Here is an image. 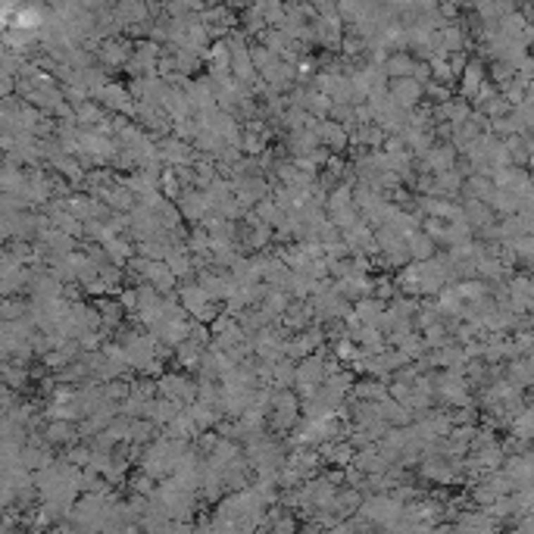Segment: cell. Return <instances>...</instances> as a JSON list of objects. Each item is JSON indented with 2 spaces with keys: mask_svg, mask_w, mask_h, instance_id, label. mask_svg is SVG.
Segmentation results:
<instances>
[{
  "mask_svg": "<svg viewBox=\"0 0 534 534\" xmlns=\"http://www.w3.org/2000/svg\"><path fill=\"white\" fill-rule=\"evenodd\" d=\"M328 378V369H325V359L319 353H309V356L297 359V378H294V391L300 397H313L325 385Z\"/></svg>",
  "mask_w": 534,
  "mask_h": 534,
  "instance_id": "6da1fadb",
  "label": "cell"
},
{
  "mask_svg": "<svg viewBox=\"0 0 534 534\" xmlns=\"http://www.w3.org/2000/svg\"><path fill=\"white\" fill-rule=\"evenodd\" d=\"M156 381H160V394H163V397H172V400H182L185 406H187V403H194V400H197L200 381H194L191 375H187V369H185V372H163Z\"/></svg>",
  "mask_w": 534,
  "mask_h": 534,
  "instance_id": "7a4b0ae2",
  "label": "cell"
},
{
  "mask_svg": "<svg viewBox=\"0 0 534 534\" xmlns=\"http://www.w3.org/2000/svg\"><path fill=\"white\" fill-rule=\"evenodd\" d=\"M178 206H182V216L187 222H194V225H200V222L206 219L209 213H213V204H209L206 191L204 187H185L182 197L175 200Z\"/></svg>",
  "mask_w": 534,
  "mask_h": 534,
  "instance_id": "3957f363",
  "label": "cell"
},
{
  "mask_svg": "<svg viewBox=\"0 0 534 534\" xmlns=\"http://www.w3.org/2000/svg\"><path fill=\"white\" fill-rule=\"evenodd\" d=\"M335 291L350 303H356L359 297H372L375 294V278H369V272H350V275L335 281Z\"/></svg>",
  "mask_w": 534,
  "mask_h": 534,
  "instance_id": "277c9868",
  "label": "cell"
},
{
  "mask_svg": "<svg viewBox=\"0 0 534 534\" xmlns=\"http://www.w3.org/2000/svg\"><path fill=\"white\" fill-rule=\"evenodd\" d=\"M141 278L150 281V285H154L160 294H172V291L178 287V281H182V278L175 275V272L169 269V263H166V259H147V266H144Z\"/></svg>",
  "mask_w": 534,
  "mask_h": 534,
  "instance_id": "5b68a950",
  "label": "cell"
},
{
  "mask_svg": "<svg viewBox=\"0 0 534 534\" xmlns=\"http://www.w3.org/2000/svg\"><path fill=\"white\" fill-rule=\"evenodd\" d=\"M316 135H319V144H325L331 154H344L350 147V128L335 119H322L316 125Z\"/></svg>",
  "mask_w": 534,
  "mask_h": 534,
  "instance_id": "8992f818",
  "label": "cell"
},
{
  "mask_svg": "<svg viewBox=\"0 0 534 534\" xmlns=\"http://www.w3.org/2000/svg\"><path fill=\"white\" fill-rule=\"evenodd\" d=\"M44 437L50 447H72L82 441V431H78V422H69V418H47Z\"/></svg>",
  "mask_w": 534,
  "mask_h": 534,
  "instance_id": "52a82bcc",
  "label": "cell"
},
{
  "mask_svg": "<svg viewBox=\"0 0 534 534\" xmlns=\"http://www.w3.org/2000/svg\"><path fill=\"white\" fill-rule=\"evenodd\" d=\"M319 453H322V463H325V466H341V468L353 466V459H356V447H353L347 437L322 441L319 444Z\"/></svg>",
  "mask_w": 534,
  "mask_h": 534,
  "instance_id": "ba28073f",
  "label": "cell"
},
{
  "mask_svg": "<svg viewBox=\"0 0 534 534\" xmlns=\"http://www.w3.org/2000/svg\"><path fill=\"white\" fill-rule=\"evenodd\" d=\"M316 322V309L309 300H291V306L281 313V328L285 331H303Z\"/></svg>",
  "mask_w": 534,
  "mask_h": 534,
  "instance_id": "9c48e42d",
  "label": "cell"
},
{
  "mask_svg": "<svg viewBox=\"0 0 534 534\" xmlns=\"http://www.w3.org/2000/svg\"><path fill=\"white\" fill-rule=\"evenodd\" d=\"M135 94L125 91V85L119 82H106L104 94H100V104L104 110H113V113H125V116H135Z\"/></svg>",
  "mask_w": 534,
  "mask_h": 534,
  "instance_id": "30bf717a",
  "label": "cell"
},
{
  "mask_svg": "<svg viewBox=\"0 0 534 534\" xmlns=\"http://www.w3.org/2000/svg\"><path fill=\"white\" fill-rule=\"evenodd\" d=\"M391 94H394V100L403 106V110H416L418 100H422V94H425V85L418 82V78H413V75H403V78H394L391 82Z\"/></svg>",
  "mask_w": 534,
  "mask_h": 534,
  "instance_id": "8fae6325",
  "label": "cell"
},
{
  "mask_svg": "<svg viewBox=\"0 0 534 534\" xmlns=\"http://www.w3.org/2000/svg\"><path fill=\"white\" fill-rule=\"evenodd\" d=\"M353 466H359L366 475H378V472H387V466H391V459L381 453L378 444H366L356 450V459H353Z\"/></svg>",
  "mask_w": 534,
  "mask_h": 534,
  "instance_id": "7c38bea8",
  "label": "cell"
},
{
  "mask_svg": "<svg viewBox=\"0 0 534 534\" xmlns=\"http://www.w3.org/2000/svg\"><path fill=\"white\" fill-rule=\"evenodd\" d=\"M468 225L475 228V232H488L490 222H494V206L488 204V200H478V197H466V206H463Z\"/></svg>",
  "mask_w": 534,
  "mask_h": 534,
  "instance_id": "4fadbf2b",
  "label": "cell"
},
{
  "mask_svg": "<svg viewBox=\"0 0 534 534\" xmlns=\"http://www.w3.org/2000/svg\"><path fill=\"white\" fill-rule=\"evenodd\" d=\"M285 147L291 156H306L319 147V135L309 132V128H291V132L285 135Z\"/></svg>",
  "mask_w": 534,
  "mask_h": 534,
  "instance_id": "5bb4252c",
  "label": "cell"
},
{
  "mask_svg": "<svg viewBox=\"0 0 534 534\" xmlns=\"http://www.w3.org/2000/svg\"><path fill=\"white\" fill-rule=\"evenodd\" d=\"M237 457H244V447L241 441H235V437H219V444H216V450L206 457V466H213V468H225L228 463H235Z\"/></svg>",
  "mask_w": 534,
  "mask_h": 534,
  "instance_id": "9a60e30c",
  "label": "cell"
},
{
  "mask_svg": "<svg viewBox=\"0 0 534 534\" xmlns=\"http://www.w3.org/2000/svg\"><path fill=\"white\" fill-rule=\"evenodd\" d=\"M353 309H356L359 322L363 325H381V319H385V309H387V300L381 297H359L356 303H353Z\"/></svg>",
  "mask_w": 534,
  "mask_h": 534,
  "instance_id": "2e32d148",
  "label": "cell"
},
{
  "mask_svg": "<svg viewBox=\"0 0 534 534\" xmlns=\"http://www.w3.org/2000/svg\"><path fill=\"white\" fill-rule=\"evenodd\" d=\"M104 247H106V254H110V263H116V266H128V259H132L138 250H135V244H132V235H110L104 241Z\"/></svg>",
  "mask_w": 534,
  "mask_h": 534,
  "instance_id": "e0dca14e",
  "label": "cell"
},
{
  "mask_svg": "<svg viewBox=\"0 0 534 534\" xmlns=\"http://www.w3.org/2000/svg\"><path fill=\"white\" fill-rule=\"evenodd\" d=\"M509 472V478L516 481V488H534V453L531 457H512L507 466H503Z\"/></svg>",
  "mask_w": 534,
  "mask_h": 534,
  "instance_id": "ac0fdd59",
  "label": "cell"
},
{
  "mask_svg": "<svg viewBox=\"0 0 534 534\" xmlns=\"http://www.w3.org/2000/svg\"><path fill=\"white\" fill-rule=\"evenodd\" d=\"M457 154L459 150L453 147L450 141H441V144H435V147L425 154V163H428L431 172H444V169H453V166H457Z\"/></svg>",
  "mask_w": 534,
  "mask_h": 534,
  "instance_id": "d6986e66",
  "label": "cell"
},
{
  "mask_svg": "<svg viewBox=\"0 0 534 534\" xmlns=\"http://www.w3.org/2000/svg\"><path fill=\"white\" fill-rule=\"evenodd\" d=\"M178 297H182V303H185V309H187V313H197V309L200 306H206V303L209 300H213V297H209V294H206V287L204 285H200V281L197 278H187L185 281V285H178Z\"/></svg>",
  "mask_w": 534,
  "mask_h": 534,
  "instance_id": "ffe728a7",
  "label": "cell"
},
{
  "mask_svg": "<svg viewBox=\"0 0 534 534\" xmlns=\"http://www.w3.org/2000/svg\"><path fill=\"white\" fill-rule=\"evenodd\" d=\"M350 397H363V400H385V397H391V391H387V381H385V378L363 375V378H356V385H353V394H350Z\"/></svg>",
  "mask_w": 534,
  "mask_h": 534,
  "instance_id": "44dd1931",
  "label": "cell"
},
{
  "mask_svg": "<svg viewBox=\"0 0 534 534\" xmlns=\"http://www.w3.org/2000/svg\"><path fill=\"white\" fill-rule=\"evenodd\" d=\"M397 285H400V294H409V297H422V263L413 259L400 269L397 275Z\"/></svg>",
  "mask_w": 534,
  "mask_h": 534,
  "instance_id": "7402d4cb",
  "label": "cell"
},
{
  "mask_svg": "<svg viewBox=\"0 0 534 534\" xmlns=\"http://www.w3.org/2000/svg\"><path fill=\"white\" fill-rule=\"evenodd\" d=\"M463 185H466V178L457 166L444 169V172H435V194H441V197H457V194L463 191Z\"/></svg>",
  "mask_w": 534,
  "mask_h": 534,
  "instance_id": "603a6c76",
  "label": "cell"
},
{
  "mask_svg": "<svg viewBox=\"0 0 534 534\" xmlns=\"http://www.w3.org/2000/svg\"><path fill=\"white\" fill-rule=\"evenodd\" d=\"M204 344L200 341H194V337H187V341H182L175 347V359H178V366L187 372H197V366H200V359H204Z\"/></svg>",
  "mask_w": 534,
  "mask_h": 534,
  "instance_id": "cb8c5ba5",
  "label": "cell"
},
{
  "mask_svg": "<svg viewBox=\"0 0 534 534\" xmlns=\"http://www.w3.org/2000/svg\"><path fill=\"white\" fill-rule=\"evenodd\" d=\"M272 141V128H247L244 125V135H241V150L250 156H259Z\"/></svg>",
  "mask_w": 534,
  "mask_h": 534,
  "instance_id": "d4e9b609",
  "label": "cell"
},
{
  "mask_svg": "<svg viewBox=\"0 0 534 534\" xmlns=\"http://www.w3.org/2000/svg\"><path fill=\"white\" fill-rule=\"evenodd\" d=\"M490 206L500 216H516V213H522V194L509 191V187H497L494 197H490Z\"/></svg>",
  "mask_w": 534,
  "mask_h": 534,
  "instance_id": "484cf974",
  "label": "cell"
},
{
  "mask_svg": "<svg viewBox=\"0 0 534 534\" xmlns=\"http://www.w3.org/2000/svg\"><path fill=\"white\" fill-rule=\"evenodd\" d=\"M300 413L303 409H297V406H275L269 413V428L275 431V435H287V431L300 422Z\"/></svg>",
  "mask_w": 534,
  "mask_h": 534,
  "instance_id": "4316f807",
  "label": "cell"
},
{
  "mask_svg": "<svg viewBox=\"0 0 534 534\" xmlns=\"http://www.w3.org/2000/svg\"><path fill=\"white\" fill-rule=\"evenodd\" d=\"M406 241H409V254H413V259H418V263H422V259H431L435 256V250H437V241L425 232V228L413 232Z\"/></svg>",
  "mask_w": 534,
  "mask_h": 534,
  "instance_id": "83f0119b",
  "label": "cell"
},
{
  "mask_svg": "<svg viewBox=\"0 0 534 534\" xmlns=\"http://www.w3.org/2000/svg\"><path fill=\"white\" fill-rule=\"evenodd\" d=\"M0 191H6V194H23V191H25V166L6 163V166H4V175H0Z\"/></svg>",
  "mask_w": 534,
  "mask_h": 534,
  "instance_id": "f1b7e54d",
  "label": "cell"
},
{
  "mask_svg": "<svg viewBox=\"0 0 534 534\" xmlns=\"http://www.w3.org/2000/svg\"><path fill=\"white\" fill-rule=\"evenodd\" d=\"M422 337H425V344H428V350H437L453 341V328L447 325L444 319H437V322H431L428 328H422Z\"/></svg>",
  "mask_w": 534,
  "mask_h": 534,
  "instance_id": "f546056e",
  "label": "cell"
},
{
  "mask_svg": "<svg viewBox=\"0 0 534 534\" xmlns=\"http://www.w3.org/2000/svg\"><path fill=\"white\" fill-rule=\"evenodd\" d=\"M200 125V122H197ZM225 144V138H222L216 128H209V125H200L197 128V138H194V147L200 150V154H209V156H216L219 154V147Z\"/></svg>",
  "mask_w": 534,
  "mask_h": 534,
  "instance_id": "4dcf8cb0",
  "label": "cell"
},
{
  "mask_svg": "<svg viewBox=\"0 0 534 534\" xmlns=\"http://www.w3.org/2000/svg\"><path fill=\"white\" fill-rule=\"evenodd\" d=\"M28 378H32L28 366L13 363V359H6V363H4V385L6 387H13V391H23V387L28 385Z\"/></svg>",
  "mask_w": 534,
  "mask_h": 534,
  "instance_id": "1f68e13d",
  "label": "cell"
},
{
  "mask_svg": "<svg viewBox=\"0 0 534 534\" xmlns=\"http://www.w3.org/2000/svg\"><path fill=\"white\" fill-rule=\"evenodd\" d=\"M104 106V104H100ZM94 100H85V104H78L75 106V119H78V125L82 128H94V125H100V122L106 119V110H100Z\"/></svg>",
  "mask_w": 534,
  "mask_h": 534,
  "instance_id": "d6a6232c",
  "label": "cell"
},
{
  "mask_svg": "<svg viewBox=\"0 0 534 534\" xmlns=\"http://www.w3.org/2000/svg\"><path fill=\"white\" fill-rule=\"evenodd\" d=\"M291 300H294V297H291V291H281V287H269V294L263 297V303H259V306L269 309L272 316H278V319H281V313H285V309L291 306Z\"/></svg>",
  "mask_w": 534,
  "mask_h": 534,
  "instance_id": "836d02e7",
  "label": "cell"
},
{
  "mask_svg": "<svg viewBox=\"0 0 534 534\" xmlns=\"http://www.w3.org/2000/svg\"><path fill=\"white\" fill-rule=\"evenodd\" d=\"M509 381L519 387H531L534 385V366L528 363V359H512L509 363Z\"/></svg>",
  "mask_w": 534,
  "mask_h": 534,
  "instance_id": "e575fe53",
  "label": "cell"
},
{
  "mask_svg": "<svg viewBox=\"0 0 534 534\" xmlns=\"http://www.w3.org/2000/svg\"><path fill=\"white\" fill-rule=\"evenodd\" d=\"M28 309H32V300L25 297H4V306H0V319L10 322V319H25Z\"/></svg>",
  "mask_w": 534,
  "mask_h": 534,
  "instance_id": "d590c367",
  "label": "cell"
},
{
  "mask_svg": "<svg viewBox=\"0 0 534 534\" xmlns=\"http://www.w3.org/2000/svg\"><path fill=\"white\" fill-rule=\"evenodd\" d=\"M328 219L335 222L341 232H347V228L356 225L363 216H359V206H356V204H350V206H341V209H328Z\"/></svg>",
  "mask_w": 534,
  "mask_h": 534,
  "instance_id": "8d00e7d4",
  "label": "cell"
},
{
  "mask_svg": "<svg viewBox=\"0 0 534 534\" xmlns=\"http://www.w3.org/2000/svg\"><path fill=\"white\" fill-rule=\"evenodd\" d=\"M313 287H316V278L309 275L306 269L294 272V281H291V297L294 300H309L313 297Z\"/></svg>",
  "mask_w": 534,
  "mask_h": 534,
  "instance_id": "74e56055",
  "label": "cell"
},
{
  "mask_svg": "<svg viewBox=\"0 0 534 534\" xmlns=\"http://www.w3.org/2000/svg\"><path fill=\"white\" fill-rule=\"evenodd\" d=\"M135 250H138L141 256H147V259H166L169 244H166L163 237H147V241H135Z\"/></svg>",
  "mask_w": 534,
  "mask_h": 534,
  "instance_id": "f35d334b",
  "label": "cell"
},
{
  "mask_svg": "<svg viewBox=\"0 0 534 534\" xmlns=\"http://www.w3.org/2000/svg\"><path fill=\"white\" fill-rule=\"evenodd\" d=\"M350 204H353V182H341L337 187L328 191L325 209H341V206H350Z\"/></svg>",
  "mask_w": 534,
  "mask_h": 534,
  "instance_id": "ab89813d",
  "label": "cell"
},
{
  "mask_svg": "<svg viewBox=\"0 0 534 534\" xmlns=\"http://www.w3.org/2000/svg\"><path fill=\"white\" fill-rule=\"evenodd\" d=\"M425 232L435 237L437 244H447L450 247V222L437 219V216H425Z\"/></svg>",
  "mask_w": 534,
  "mask_h": 534,
  "instance_id": "60d3db41",
  "label": "cell"
},
{
  "mask_svg": "<svg viewBox=\"0 0 534 534\" xmlns=\"http://www.w3.org/2000/svg\"><path fill=\"white\" fill-rule=\"evenodd\" d=\"M507 147H509L512 163H516V166H522V163L531 160V147H528V141H525V135H509Z\"/></svg>",
  "mask_w": 534,
  "mask_h": 534,
  "instance_id": "b9f144b4",
  "label": "cell"
},
{
  "mask_svg": "<svg viewBox=\"0 0 534 534\" xmlns=\"http://www.w3.org/2000/svg\"><path fill=\"white\" fill-rule=\"evenodd\" d=\"M385 69H387V75H391V78L413 75V69H416V60H409V56H403V54H394L391 60L385 63Z\"/></svg>",
  "mask_w": 534,
  "mask_h": 534,
  "instance_id": "7bdbcfd3",
  "label": "cell"
},
{
  "mask_svg": "<svg viewBox=\"0 0 534 534\" xmlns=\"http://www.w3.org/2000/svg\"><path fill=\"white\" fill-rule=\"evenodd\" d=\"M104 394H106V400L122 403L128 394H132V381H128V378H113V381H104Z\"/></svg>",
  "mask_w": 534,
  "mask_h": 534,
  "instance_id": "ee69618b",
  "label": "cell"
},
{
  "mask_svg": "<svg viewBox=\"0 0 534 534\" xmlns=\"http://www.w3.org/2000/svg\"><path fill=\"white\" fill-rule=\"evenodd\" d=\"M457 291H459V297H463L466 303H472V300H481V297H488V287L481 285V281H475V278H466V281H459V285H457Z\"/></svg>",
  "mask_w": 534,
  "mask_h": 534,
  "instance_id": "f6af8a7d",
  "label": "cell"
},
{
  "mask_svg": "<svg viewBox=\"0 0 534 534\" xmlns=\"http://www.w3.org/2000/svg\"><path fill=\"white\" fill-rule=\"evenodd\" d=\"M397 294H400V285H397V278H391V275H375V297H381V300L391 303Z\"/></svg>",
  "mask_w": 534,
  "mask_h": 534,
  "instance_id": "bcb514c9",
  "label": "cell"
},
{
  "mask_svg": "<svg viewBox=\"0 0 534 534\" xmlns=\"http://www.w3.org/2000/svg\"><path fill=\"white\" fill-rule=\"evenodd\" d=\"M516 259H525V263H534V235H519L516 241H509Z\"/></svg>",
  "mask_w": 534,
  "mask_h": 534,
  "instance_id": "7dc6e473",
  "label": "cell"
},
{
  "mask_svg": "<svg viewBox=\"0 0 534 534\" xmlns=\"http://www.w3.org/2000/svg\"><path fill=\"white\" fill-rule=\"evenodd\" d=\"M219 431H213V428H206V431H200V435L197 437H194V450H197L200 453V457H209V453H213L216 450V444H219Z\"/></svg>",
  "mask_w": 534,
  "mask_h": 534,
  "instance_id": "c3c4849f",
  "label": "cell"
},
{
  "mask_svg": "<svg viewBox=\"0 0 534 534\" xmlns=\"http://www.w3.org/2000/svg\"><path fill=\"white\" fill-rule=\"evenodd\" d=\"M187 250H191V254H206L209 250V228L206 225H194V232L187 235Z\"/></svg>",
  "mask_w": 534,
  "mask_h": 534,
  "instance_id": "681fc988",
  "label": "cell"
},
{
  "mask_svg": "<svg viewBox=\"0 0 534 534\" xmlns=\"http://www.w3.org/2000/svg\"><path fill=\"white\" fill-rule=\"evenodd\" d=\"M91 457H94V444H72L66 447V459L75 466H91Z\"/></svg>",
  "mask_w": 534,
  "mask_h": 534,
  "instance_id": "f907efd6",
  "label": "cell"
},
{
  "mask_svg": "<svg viewBox=\"0 0 534 534\" xmlns=\"http://www.w3.org/2000/svg\"><path fill=\"white\" fill-rule=\"evenodd\" d=\"M160 219H163V228H178L182 225V206L175 204V200H166V204L160 206Z\"/></svg>",
  "mask_w": 534,
  "mask_h": 534,
  "instance_id": "816d5d0a",
  "label": "cell"
},
{
  "mask_svg": "<svg viewBox=\"0 0 534 534\" xmlns=\"http://www.w3.org/2000/svg\"><path fill=\"white\" fill-rule=\"evenodd\" d=\"M400 350L406 353L409 359H418V356H422L425 350H428V344H425V337H422V335H416V331H413V335H406V337H403Z\"/></svg>",
  "mask_w": 534,
  "mask_h": 534,
  "instance_id": "f5cc1de1",
  "label": "cell"
},
{
  "mask_svg": "<svg viewBox=\"0 0 534 534\" xmlns=\"http://www.w3.org/2000/svg\"><path fill=\"white\" fill-rule=\"evenodd\" d=\"M132 394L141 397V400H156V394H160V381H147V378L132 381Z\"/></svg>",
  "mask_w": 534,
  "mask_h": 534,
  "instance_id": "db71d44e",
  "label": "cell"
},
{
  "mask_svg": "<svg viewBox=\"0 0 534 534\" xmlns=\"http://www.w3.org/2000/svg\"><path fill=\"white\" fill-rule=\"evenodd\" d=\"M197 128H200V125H197V116H191V119H178L172 132H175V138L194 144V138H197Z\"/></svg>",
  "mask_w": 534,
  "mask_h": 534,
  "instance_id": "11a10c76",
  "label": "cell"
},
{
  "mask_svg": "<svg viewBox=\"0 0 534 534\" xmlns=\"http://www.w3.org/2000/svg\"><path fill=\"white\" fill-rule=\"evenodd\" d=\"M119 300H122V306H125L128 316L138 313V306H141V291H138V285H135V287H122V291H119Z\"/></svg>",
  "mask_w": 534,
  "mask_h": 534,
  "instance_id": "9f6ffc18",
  "label": "cell"
},
{
  "mask_svg": "<svg viewBox=\"0 0 534 534\" xmlns=\"http://www.w3.org/2000/svg\"><path fill=\"white\" fill-rule=\"evenodd\" d=\"M104 60L110 66H125L128 63V47L125 44H106L104 47Z\"/></svg>",
  "mask_w": 534,
  "mask_h": 534,
  "instance_id": "6f0895ef",
  "label": "cell"
},
{
  "mask_svg": "<svg viewBox=\"0 0 534 534\" xmlns=\"http://www.w3.org/2000/svg\"><path fill=\"white\" fill-rule=\"evenodd\" d=\"M300 528V519L294 516H278L275 522H272V531H297Z\"/></svg>",
  "mask_w": 534,
  "mask_h": 534,
  "instance_id": "680465c9",
  "label": "cell"
},
{
  "mask_svg": "<svg viewBox=\"0 0 534 534\" xmlns=\"http://www.w3.org/2000/svg\"><path fill=\"white\" fill-rule=\"evenodd\" d=\"M425 94H428L431 100H437V104L450 100V88H444V85H425Z\"/></svg>",
  "mask_w": 534,
  "mask_h": 534,
  "instance_id": "91938a15",
  "label": "cell"
}]
</instances>
